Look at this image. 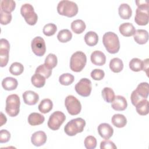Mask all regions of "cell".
Segmentation results:
<instances>
[{
  "mask_svg": "<svg viewBox=\"0 0 149 149\" xmlns=\"http://www.w3.org/2000/svg\"><path fill=\"white\" fill-rule=\"evenodd\" d=\"M20 13L28 24L33 26L36 24L38 16L31 4L24 3L22 5L20 8Z\"/></svg>",
  "mask_w": 149,
  "mask_h": 149,
  "instance_id": "cell-7",
  "label": "cell"
},
{
  "mask_svg": "<svg viewBox=\"0 0 149 149\" xmlns=\"http://www.w3.org/2000/svg\"><path fill=\"white\" fill-rule=\"evenodd\" d=\"M76 93L82 97H88L90 95L92 90V84L90 80L87 78L81 79L74 87Z\"/></svg>",
  "mask_w": 149,
  "mask_h": 149,
  "instance_id": "cell-10",
  "label": "cell"
},
{
  "mask_svg": "<svg viewBox=\"0 0 149 149\" xmlns=\"http://www.w3.org/2000/svg\"><path fill=\"white\" fill-rule=\"evenodd\" d=\"M118 12L120 17L123 19H129L132 14L130 6L127 3H122L118 8Z\"/></svg>",
  "mask_w": 149,
  "mask_h": 149,
  "instance_id": "cell-23",
  "label": "cell"
},
{
  "mask_svg": "<svg viewBox=\"0 0 149 149\" xmlns=\"http://www.w3.org/2000/svg\"><path fill=\"white\" fill-rule=\"evenodd\" d=\"M57 38L61 42H66L72 39V34L68 29H63L59 31Z\"/></svg>",
  "mask_w": 149,
  "mask_h": 149,
  "instance_id": "cell-32",
  "label": "cell"
},
{
  "mask_svg": "<svg viewBox=\"0 0 149 149\" xmlns=\"http://www.w3.org/2000/svg\"><path fill=\"white\" fill-rule=\"evenodd\" d=\"M6 120H7V119H6L5 115H4L2 112H1V125H0V126H2L3 124L6 123Z\"/></svg>",
  "mask_w": 149,
  "mask_h": 149,
  "instance_id": "cell-47",
  "label": "cell"
},
{
  "mask_svg": "<svg viewBox=\"0 0 149 149\" xmlns=\"http://www.w3.org/2000/svg\"><path fill=\"white\" fill-rule=\"evenodd\" d=\"M85 23L80 19H77L73 21L71 23V29L76 34H81L86 29Z\"/></svg>",
  "mask_w": 149,
  "mask_h": 149,
  "instance_id": "cell-27",
  "label": "cell"
},
{
  "mask_svg": "<svg viewBox=\"0 0 149 149\" xmlns=\"http://www.w3.org/2000/svg\"><path fill=\"white\" fill-rule=\"evenodd\" d=\"M58 63V59L56 56L54 54H49L45 59L44 64L49 69H52L54 68Z\"/></svg>",
  "mask_w": 149,
  "mask_h": 149,
  "instance_id": "cell-34",
  "label": "cell"
},
{
  "mask_svg": "<svg viewBox=\"0 0 149 149\" xmlns=\"http://www.w3.org/2000/svg\"><path fill=\"white\" fill-rule=\"evenodd\" d=\"M84 41L87 45L90 47L95 45L98 41V34L93 31H88L84 36Z\"/></svg>",
  "mask_w": 149,
  "mask_h": 149,
  "instance_id": "cell-24",
  "label": "cell"
},
{
  "mask_svg": "<svg viewBox=\"0 0 149 149\" xmlns=\"http://www.w3.org/2000/svg\"><path fill=\"white\" fill-rule=\"evenodd\" d=\"M143 70L144 71H146L147 74H148V72L147 70H148V59L147 58L145 60H144V61H143Z\"/></svg>",
  "mask_w": 149,
  "mask_h": 149,
  "instance_id": "cell-46",
  "label": "cell"
},
{
  "mask_svg": "<svg viewBox=\"0 0 149 149\" xmlns=\"http://www.w3.org/2000/svg\"><path fill=\"white\" fill-rule=\"evenodd\" d=\"M149 87L147 82L140 83L136 90H133L130 95V100L132 104L136 106L141 101L147 99L148 95Z\"/></svg>",
  "mask_w": 149,
  "mask_h": 149,
  "instance_id": "cell-3",
  "label": "cell"
},
{
  "mask_svg": "<svg viewBox=\"0 0 149 149\" xmlns=\"http://www.w3.org/2000/svg\"><path fill=\"white\" fill-rule=\"evenodd\" d=\"M20 100L17 94H10L8 95L6 100L5 111L7 114L11 116H16L20 111Z\"/></svg>",
  "mask_w": 149,
  "mask_h": 149,
  "instance_id": "cell-5",
  "label": "cell"
},
{
  "mask_svg": "<svg viewBox=\"0 0 149 149\" xmlns=\"http://www.w3.org/2000/svg\"><path fill=\"white\" fill-rule=\"evenodd\" d=\"M134 40L139 44H144L148 40L147 31L143 29H137L134 34Z\"/></svg>",
  "mask_w": 149,
  "mask_h": 149,
  "instance_id": "cell-20",
  "label": "cell"
},
{
  "mask_svg": "<svg viewBox=\"0 0 149 149\" xmlns=\"http://www.w3.org/2000/svg\"><path fill=\"white\" fill-rule=\"evenodd\" d=\"M45 79L46 78L42 75L35 73V74H34L31 78V81L33 85L36 87L41 88L45 85Z\"/></svg>",
  "mask_w": 149,
  "mask_h": 149,
  "instance_id": "cell-29",
  "label": "cell"
},
{
  "mask_svg": "<svg viewBox=\"0 0 149 149\" xmlns=\"http://www.w3.org/2000/svg\"><path fill=\"white\" fill-rule=\"evenodd\" d=\"M143 61L137 58H134L129 62V68L134 72H139L143 70Z\"/></svg>",
  "mask_w": 149,
  "mask_h": 149,
  "instance_id": "cell-35",
  "label": "cell"
},
{
  "mask_svg": "<svg viewBox=\"0 0 149 149\" xmlns=\"http://www.w3.org/2000/svg\"><path fill=\"white\" fill-rule=\"evenodd\" d=\"M45 120L44 116L37 112L31 113L28 116V122L31 126H37L42 124Z\"/></svg>",
  "mask_w": 149,
  "mask_h": 149,
  "instance_id": "cell-22",
  "label": "cell"
},
{
  "mask_svg": "<svg viewBox=\"0 0 149 149\" xmlns=\"http://www.w3.org/2000/svg\"><path fill=\"white\" fill-rule=\"evenodd\" d=\"M31 49L33 53L38 56H41L44 55L46 51V46L44 40L40 37H36L31 41Z\"/></svg>",
  "mask_w": 149,
  "mask_h": 149,
  "instance_id": "cell-11",
  "label": "cell"
},
{
  "mask_svg": "<svg viewBox=\"0 0 149 149\" xmlns=\"http://www.w3.org/2000/svg\"><path fill=\"white\" fill-rule=\"evenodd\" d=\"M65 119V115L62 112L55 111L50 115L48 121V126L52 130H58Z\"/></svg>",
  "mask_w": 149,
  "mask_h": 149,
  "instance_id": "cell-9",
  "label": "cell"
},
{
  "mask_svg": "<svg viewBox=\"0 0 149 149\" xmlns=\"http://www.w3.org/2000/svg\"><path fill=\"white\" fill-rule=\"evenodd\" d=\"M84 144L87 149H94L97 146V140L93 136H88L85 138Z\"/></svg>",
  "mask_w": 149,
  "mask_h": 149,
  "instance_id": "cell-40",
  "label": "cell"
},
{
  "mask_svg": "<svg viewBox=\"0 0 149 149\" xmlns=\"http://www.w3.org/2000/svg\"><path fill=\"white\" fill-rule=\"evenodd\" d=\"M137 112L140 115H146L148 113V101L147 99L139 102L136 106Z\"/></svg>",
  "mask_w": 149,
  "mask_h": 149,
  "instance_id": "cell-30",
  "label": "cell"
},
{
  "mask_svg": "<svg viewBox=\"0 0 149 149\" xmlns=\"http://www.w3.org/2000/svg\"><path fill=\"white\" fill-rule=\"evenodd\" d=\"M24 70L23 65L17 62L12 63L9 68L10 73L15 76H18L21 74Z\"/></svg>",
  "mask_w": 149,
  "mask_h": 149,
  "instance_id": "cell-36",
  "label": "cell"
},
{
  "mask_svg": "<svg viewBox=\"0 0 149 149\" xmlns=\"http://www.w3.org/2000/svg\"><path fill=\"white\" fill-rule=\"evenodd\" d=\"M119 32L125 37H130L134 34L136 30L134 26L130 23H123L119 26Z\"/></svg>",
  "mask_w": 149,
  "mask_h": 149,
  "instance_id": "cell-19",
  "label": "cell"
},
{
  "mask_svg": "<svg viewBox=\"0 0 149 149\" xmlns=\"http://www.w3.org/2000/svg\"><path fill=\"white\" fill-rule=\"evenodd\" d=\"M53 107V103L50 99L45 98L42 100L38 105V110L42 113L49 112Z\"/></svg>",
  "mask_w": 149,
  "mask_h": 149,
  "instance_id": "cell-28",
  "label": "cell"
},
{
  "mask_svg": "<svg viewBox=\"0 0 149 149\" xmlns=\"http://www.w3.org/2000/svg\"><path fill=\"white\" fill-rule=\"evenodd\" d=\"M127 106V102L126 98L122 95L115 96L113 101L112 102L111 107L115 111H124Z\"/></svg>",
  "mask_w": 149,
  "mask_h": 149,
  "instance_id": "cell-17",
  "label": "cell"
},
{
  "mask_svg": "<svg viewBox=\"0 0 149 149\" xmlns=\"http://www.w3.org/2000/svg\"><path fill=\"white\" fill-rule=\"evenodd\" d=\"M10 44L8 41L5 38L0 40V64L1 67L5 66L9 60V52Z\"/></svg>",
  "mask_w": 149,
  "mask_h": 149,
  "instance_id": "cell-12",
  "label": "cell"
},
{
  "mask_svg": "<svg viewBox=\"0 0 149 149\" xmlns=\"http://www.w3.org/2000/svg\"><path fill=\"white\" fill-rule=\"evenodd\" d=\"M85 126L86 121L81 118H77L70 120L66 123L64 131L67 135L73 136L78 133L82 132Z\"/></svg>",
  "mask_w": 149,
  "mask_h": 149,
  "instance_id": "cell-4",
  "label": "cell"
},
{
  "mask_svg": "<svg viewBox=\"0 0 149 149\" xmlns=\"http://www.w3.org/2000/svg\"><path fill=\"white\" fill-rule=\"evenodd\" d=\"M102 42L107 51L111 54H116L120 49L119 38L113 32L105 33L102 37Z\"/></svg>",
  "mask_w": 149,
  "mask_h": 149,
  "instance_id": "cell-1",
  "label": "cell"
},
{
  "mask_svg": "<svg viewBox=\"0 0 149 149\" xmlns=\"http://www.w3.org/2000/svg\"><path fill=\"white\" fill-rule=\"evenodd\" d=\"M98 132L99 135L103 139L107 140L110 139L113 133L112 127L108 123H101L98 127Z\"/></svg>",
  "mask_w": 149,
  "mask_h": 149,
  "instance_id": "cell-14",
  "label": "cell"
},
{
  "mask_svg": "<svg viewBox=\"0 0 149 149\" xmlns=\"http://www.w3.org/2000/svg\"><path fill=\"white\" fill-rule=\"evenodd\" d=\"M102 96L104 100L108 103L112 102L115 97L113 90L110 87H104L103 88L102 90Z\"/></svg>",
  "mask_w": 149,
  "mask_h": 149,
  "instance_id": "cell-33",
  "label": "cell"
},
{
  "mask_svg": "<svg viewBox=\"0 0 149 149\" xmlns=\"http://www.w3.org/2000/svg\"><path fill=\"white\" fill-rule=\"evenodd\" d=\"M91 62L97 66H102L105 63L106 56L105 54L100 51H93L90 56Z\"/></svg>",
  "mask_w": 149,
  "mask_h": 149,
  "instance_id": "cell-18",
  "label": "cell"
},
{
  "mask_svg": "<svg viewBox=\"0 0 149 149\" xmlns=\"http://www.w3.org/2000/svg\"><path fill=\"white\" fill-rule=\"evenodd\" d=\"M116 148L115 143L112 141L108 140V139L102 141L100 143L101 149H116Z\"/></svg>",
  "mask_w": 149,
  "mask_h": 149,
  "instance_id": "cell-43",
  "label": "cell"
},
{
  "mask_svg": "<svg viewBox=\"0 0 149 149\" xmlns=\"http://www.w3.org/2000/svg\"><path fill=\"white\" fill-rule=\"evenodd\" d=\"M137 8H148V2L147 1H136Z\"/></svg>",
  "mask_w": 149,
  "mask_h": 149,
  "instance_id": "cell-45",
  "label": "cell"
},
{
  "mask_svg": "<svg viewBox=\"0 0 149 149\" xmlns=\"http://www.w3.org/2000/svg\"><path fill=\"white\" fill-rule=\"evenodd\" d=\"M57 11L61 15L67 17H73L78 12V6L77 4L71 1H61L57 6Z\"/></svg>",
  "mask_w": 149,
  "mask_h": 149,
  "instance_id": "cell-2",
  "label": "cell"
},
{
  "mask_svg": "<svg viewBox=\"0 0 149 149\" xmlns=\"http://www.w3.org/2000/svg\"><path fill=\"white\" fill-rule=\"evenodd\" d=\"M112 123L115 126L121 128L126 126L127 123V119L123 115L117 113L113 115L112 117Z\"/></svg>",
  "mask_w": 149,
  "mask_h": 149,
  "instance_id": "cell-25",
  "label": "cell"
},
{
  "mask_svg": "<svg viewBox=\"0 0 149 149\" xmlns=\"http://www.w3.org/2000/svg\"><path fill=\"white\" fill-rule=\"evenodd\" d=\"M65 105L68 113L71 115H78L81 111V105L80 102L73 95H69L66 97Z\"/></svg>",
  "mask_w": 149,
  "mask_h": 149,
  "instance_id": "cell-8",
  "label": "cell"
},
{
  "mask_svg": "<svg viewBox=\"0 0 149 149\" xmlns=\"http://www.w3.org/2000/svg\"><path fill=\"white\" fill-rule=\"evenodd\" d=\"M16 7V2L13 0L1 1V10L3 12L11 13Z\"/></svg>",
  "mask_w": 149,
  "mask_h": 149,
  "instance_id": "cell-31",
  "label": "cell"
},
{
  "mask_svg": "<svg viewBox=\"0 0 149 149\" xmlns=\"http://www.w3.org/2000/svg\"><path fill=\"white\" fill-rule=\"evenodd\" d=\"M22 96L24 102L29 105H35L39 100L38 94L31 90L26 91Z\"/></svg>",
  "mask_w": 149,
  "mask_h": 149,
  "instance_id": "cell-16",
  "label": "cell"
},
{
  "mask_svg": "<svg viewBox=\"0 0 149 149\" xmlns=\"http://www.w3.org/2000/svg\"><path fill=\"white\" fill-rule=\"evenodd\" d=\"M18 85L17 80L12 77H7L4 78L2 81V86L5 90L8 91H11L15 90Z\"/></svg>",
  "mask_w": 149,
  "mask_h": 149,
  "instance_id": "cell-21",
  "label": "cell"
},
{
  "mask_svg": "<svg viewBox=\"0 0 149 149\" xmlns=\"http://www.w3.org/2000/svg\"><path fill=\"white\" fill-rule=\"evenodd\" d=\"M134 21L138 25H147L148 23V8H137L136 10Z\"/></svg>",
  "mask_w": 149,
  "mask_h": 149,
  "instance_id": "cell-13",
  "label": "cell"
},
{
  "mask_svg": "<svg viewBox=\"0 0 149 149\" xmlns=\"http://www.w3.org/2000/svg\"><path fill=\"white\" fill-rule=\"evenodd\" d=\"M0 16V22L1 24L2 25H6L12 20V15L10 13L5 12L1 10Z\"/></svg>",
  "mask_w": 149,
  "mask_h": 149,
  "instance_id": "cell-41",
  "label": "cell"
},
{
  "mask_svg": "<svg viewBox=\"0 0 149 149\" xmlns=\"http://www.w3.org/2000/svg\"><path fill=\"white\" fill-rule=\"evenodd\" d=\"M105 76L104 72L100 69H95L91 72V77L95 80H101Z\"/></svg>",
  "mask_w": 149,
  "mask_h": 149,
  "instance_id": "cell-42",
  "label": "cell"
},
{
  "mask_svg": "<svg viewBox=\"0 0 149 149\" xmlns=\"http://www.w3.org/2000/svg\"><path fill=\"white\" fill-rule=\"evenodd\" d=\"M47 135L43 131H38L34 132L31 137L32 144L37 147L44 145L47 141Z\"/></svg>",
  "mask_w": 149,
  "mask_h": 149,
  "instance_id": "cell-15",
  "label": "cell"
},
{
  "mask_svg": "<svg viewBox=\"0 0 149 149\" xmlns=\"http://www.w3.org/2000/svg\"><path fill=\"white\" fill-rule=\"evenodd\" d=\"M74 80L73 75L70 73H66L61 74L59 77V81L62 85L69 86L71 84Z\"/></svg>",
  "mask_w": 149,
  "mask_h": 149,
  "instance_id": "cell-37",
  "label": "cell"
},
{
  "mask_svg": "<svg viewBox=\"0 0 149 149\" xmlns=\"http://www.w3.org/2000/svg\"><path fill=\"white\" fill-rule=\"evenodd\" d=\"M57 30L56 26L54 23H48L43 27V33L47 36H51L55 34Z\"/></svg>",
  "mask_w": 149,
  "mask_h": 149,
  "instance_id": "cell-38",
  "label": "cell"
},
{
  "mask_svg": "<svg viewBox=\"0 0 149 149\" xmlns=\"http://www.w3.org/2000/svg\"><path fill=\"white\" fill-rule=\"evenodd\" d=\"M87 62L86 54L81 51H77L72 54L70 59V68L75 72H81Z\"/></svg>",
  "mask_w": 149,
  "mask_h": 149,
  "instance_id": "cell-6",
  "label": "cell"
},
{
  "mask_svg": "<svg viewBox=\"0 0 149 149\" xmlns=\"http://www.w3.org/2000/svg\"><path fill=\"white\" fill-rule=\"evenodd\" d=\"M10 138V133L7 130L2 129L0 132V143H4L8 142Z\"/></svg>",
  "mask_w": 149,
  "mask_h": 149,
  "instance_id": "cell-44",
  "label": "cell"
},
{
  "mask_svg": "<svg viewBox=\"0 0 149 149\" xmlns=\"http://www.w3.org/2000/svg\"><path fill=\"white\" fill-rule=\"evenodd\" d=\"M109 68L114 73H119L121 72L123 68L122 61L118 58L112 59L109 62Z\"/></svg>",
  "mask_w": 149,
  "mask_h": 149,
  "instance_id": "cell-26",
  "label": "cell"
},
{
  "mask_svg": "<svg viewBox=\"0 0 149 149\" xmlns=\"http://www.w3.org/2000/svg\"><path fill=\"white\" fill-rule=\"evenodd\" d=\"M36 73H39L43 76H44L46 79L49 77L52 73V69L48 68L45 64H41L38 66L36 69Z\"/></svg>",
  "mask_w": 149,
  "mask_h": 149,
  "instance_id": "cell-39",
  "label": "cell"
}]
</instances>
